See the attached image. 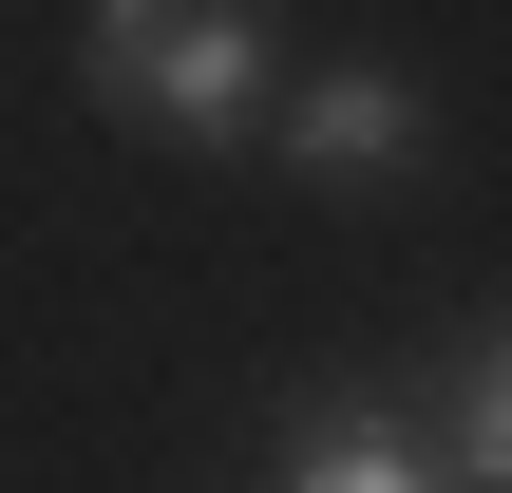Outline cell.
I'll list each match as a JSON object with an SVG mask.
<instances>
[{"instance_id": "cell-1", "label": "cell", "mask_w": 512, "mask_h": 493, "mask_svg": "<svg viewBox=\"0 0 512 493\" xmlns=\"http://www.w3.org/2000/svg\"><path fill=\"white\" fill-rule=\"evenodd\" d=\"M76 76H95V114H152L171 152H247L266 133V19L247 0H95Z\"/></svg>"}, {"instance_id": "cell-2", "label": "cell", "mask_w": 512, "mask_h": 493, "mask_svg": "<svg viewBox=\"0 0 512 493\" xmlns=\"http://www.w3.org/2000/svg\"><path fill=\"white\" fill-rule=\"evenodd\" d=\"M418 133H437V114H418V76L342 57V76H304V95H285V133H266V152H285L304 190H399V171H418Z\"/></svg>"}, {"instance_id": "cell-3", "label": "cell", "mask_w": 512, "mask_h": 493, "mask_svg": "<svg viewBox=\"0 0 512 493\" xmlns=\"http://www.w3.org/2000/svg\"><path fill=\"white\" fill-rule=\"evenodd\" d=\"M285 493H437V437H418L399 399H323V418L285 437Z\"/></svg>"}, {"instance_id": "cell-4", "label": "cell", "mask_w": 512, "mask_h": 493, "mask_svg": "<svg viewBox=\"0 0 512 493\" xmlns=\"http://www.w3.org/2000/svg\"><path fill=\"white\" fill-rule=\"evenodd\" d=\"M437 493H512V304L475 323V380H456V418H437Z\"/></svg>"}]
</instances>
